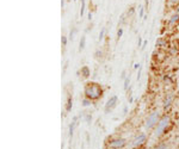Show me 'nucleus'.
Wrapping results in <instances>:
<instances>
[{
	"instance_id": "nucleus-1",
	"label": "nucleus",
	"mask_w": 179,
	"mask_h": 149,
	"mask_svg": "<svg viewBox=\"0 0 179 149\" xmlns=\"http://www.w3.org/2000/svg\"><path fill=\"white\" fill-rule=\"evenodd\" d=\"M84 94L86 98L93 100H99L103 97V88L98 82H87L84 87Z\"/></svg>"
},
{
	"instance_id": "nucleus-2",
	"label": "nucleus",
	"mask_w": 179,
	"mask_h": 149,
	"mask_svg": "<svg viewBox=\"0 0 179 149\" xmlns=\"http://www.w3.org/2000/svg\"><path fill=\"white\" fill-rule=\"evenodd\" d=\"M170 124H171V117L168 115L161 116V118L159 119L157 127H155V130H154V136L160 137L167 130V128L170 127Z\"/></svg>"
},
{
	"instance_id": "nucleus-3",
	"label": "nucleus",
	"mask_w": 179,
	"mask_h": 149,
	"mask_svg": "<svg viewBox=\"0 0 179 149\" xmlns=\"http://www.w3.org/2000/svg\"><path fill=\"white\" fill-rule=\"evenodd\" d=\"M161 118V116H160V112L158 111V110H154V111H152L148 117L146 118V122H144V128L147 129V130H151L153 129L154 127H157V124L159 122V119Z\"/></svg>"
},
{
	"instance_id": "nucleus-4",
	"label": "nucleus",
	"mask_w": 179,
	"mask_h": 149,
	"mask_svg": "<svg viewBox=\"0 0 179 149\" xmlns=\"http://www.w3.org/2000/svg\"><path fill=\"white\" fill-rule=\"evenodd\" d=\"M127 146V140L123 137H117V138H112L109 142L110 149H123Z\"/></svg>"
},
{
	"instance_id": "nucleus-5",
	"label": "nucleus",
	"mask_w": 179,
	"mask_h": 149,
	"mask_svg": "<svg viewBox=\"0 0 179 149\" xmlns=\"http://www.w3.org/2000/svg\"><path fill=\"white\" fill-rule=\"evenodd\" d=\"M146 142H147V135L144 132H141V134L137 135L133 141H132V147L134 148H140L142 147Z\"/></svg>"
},
{
	"instance_id": "nucleus-6",
	"label": "nucleus",
	"mask_w": 179,
	"mask_h": 149,
	"mask_svg": "<svg viewBox=\"0 0 179 149\" xmlns=\"http://www.w3.org/2000/svg\"><path fill=\"white\" fill-rule=\"evenodd\" d=\"M117 101H118V97H117V96H112V97H110L109 100L106 101V104H105V107H104L105 113H109L110 111H112V110L116 107Z\"/></svg>"
},
{
	"instance_id": "nucleus-7",
	"label": "nucleus",
	"mask_w": 179,
	"mask_h": 149,
	"mask_svg": "<svg viewBox=\"0 0 179 149\" xmlns=\"http://www.w3.org/2000/svg\"><path fill=\"white\" fill-rule=\"evenodd\" d=\"M173 99H174L173 93H168V94L165 97V99H164V103H162L164 110H168L171 107V105H172V103H173Z\"/></svg>"
},
{
	"instance_id": "nucleus-8",
	"label": "nucleus",
	"mask_w": 179,
	"mask_h": 149,
	"mask_svg": "<svg viewBox=\"0 0 179 149\" xmlns=\"http://www.w3.org/2000/svg\"><path fill=\"white\" fill-rule=\"evenodd\" d=\"M179 23V13H174L168 19V25H177Z\"/></svg>"
},
{
	"instance_id": "nucleus-9",
	"label": "nucleus",
	"mask_w": 179,
	"mask_h": 149,
	"mask_svg": "<svg viewBox=\"0 0 179 149\" xmlns=\"http://www.w3.org/2000/svg\"><path fill=\"white\" fill-rule=\"evenodd\" d=\"M80 73H81V75H83V78H88L90 75H91V70H90V68L87 67V66H83L81 67V69H80Z\"/></svg>"
},
{
	"instance_id": "nucleus-10",
	"label": "nucleus",
	"mask_w": 179,
	"mask_h": 149,
	"mask_svg": "<svg viewBox=\"0 0 179 149\" xmlns=\"http://www.w3.org/2000/svg\"><path fill=\"white\" fill-rule=\"evenodd\" d=\"M72 107H73V99H72V96L68 94V97H67V103H66V111H67V112H71V111H72Z\"/></svg>"
},
{
	"instance_id": "nucleus-11",
	"label": "nucleus",
	"mask_w": 179,
	"mask_h": 149,
	"mask_svg": "<svg viewBox=\"0 0 179 149\" xmlns=\"http://www.w3.org/2000/svg\"><path fill=\"white\" fill-rule=\"evenodd\" d=\"M85 45H86V37L83 36L80 40V43H79V51H83L85 49Z\"/></svg>"
},
{
	"instance_id": "nucleus-12",
	"label": "nucleus",
	"mask_w": 179,
	"mask_h": 149,
	"mask_svg": "<svg viewBox=\"0 0 179 149\" xmlns=\"http://www.w3.org/2000/svg\"><path fill=\"white\" fill-rule=\"evenodd\" d=\"M77 119H78V117H74V121H73V123L69 125V137L73 136V131H74V128L77 125Z\"/></svg>"
},
{
	"instance_id": "nucleus-13",
	"label": "nucleus",
	"mask_w": 179,
	"mask_h": 149,
	"mask_svg": "<svg viewBox=\"0 0 179 149\" xmlns=\"http://www.w3.org/2000/svg\"><path fill=\"white\" fill-rule=\"evenodd\" d=\"M91 104H92V100L88 99V98H86V97H85L83 100H81V105H83L84 107H87V106H90Z\"/></svg>"
},
{
	"instance_id": "nucleus-14",
	"label": "nucleus",
	"mask_w": 179,
	"mask_h": 149,
	"mask_svg": "<svg viewBox=\"0 0 179 149\" xmlns=\"http://www.w3.org/2000/svg\"><path fill=\"white\" fill-rule=\"evenodd\" d=\"M166 45V41L164 38H159L157 41V48H161V47H165Z\"/></svg>"
},
{
	"instance_id": "nucleus-15",
	"label": "nucleus",
	"mask_w": 179,
	"mask_h": 149,
	"mask_svg": "<svg viewBox=\"0 0 179 149\" xmlns=\"http://www.w3.org/2000/svg\"><path fill=\"white\" fill-rule=\"evenodd\" d=\"M85 9H86V4H85V0H81V6H80V17H83V16H84Z\"/></svg>"
},
{
	"instance_id": "nucleus-16",
	"label": "nucleus",
	"mask_w": 179,
	"mask_h": 149,
	"mask_svg": "<svg viewBox=\"0 0 179 149\" xmlns=\"http://www.w3.org/2000/svg\"><path fill=\"white\" fill-rule=\"evenodd\" d=\"M153 149H168V146L165 143V142H161L159 144H157Z\"/></svg>"
},
{
	"instance_id": "nucleus-17",
	"label": "nucleus",
	"mask_w": 179,
	"mask_h": 149,
	"mask_svg": "<svg viewBox=\"0 0 179 149\" xmlns=\"http://www.w3.org/2000/svg\"><path fill=\"white\" fill-rule=\"evenodd\" d=\"M129 84H130V75H128L125 79H124V86H123V88L124 91H128V87H129Z\"/></svg>"
},
{
	"instance_id": "nucleus-18",
	"label": "nucleus",
	"mask_w": 179,
	"mask_h": 149,
	"mask_svg": "<svg viewBox=\"0 0 179 149\" xmlns=\"http://www.w3.org/2000/svg\"><path fill=\"white\" fill-rule=\"evenodd\" d=\"M94 57H96L97 60H100V59L103 57V51H102V50H96V53H94Z\"/></svg>"
},
{
	"instance_id": "nucleus-19",
	"label": "nucleus",
	"mask_w": 179,
	"mask_h": 149,
	"mask_svg": "<svg viewBox=\"0 0 179 149\" xmlns=\"http://www.w3.org/2000/svg\"><path fill=\"white\" fill-rule=\"evenodd\" d=\"M77 29L75 28H73L72 30H71V32H69V40H74V36H75V34H77Z\"/></svg>"
},
{
	"instance_id": "nucleus-20",
	"label": "nucleus",
	"mask_w": 179,
	"mask_h": 149,
	"mask_svg": "<svg viewBox=\"0 0 179 149\" xmlns=\"http://www.w3.org/2000/svg\"><path fill=\"white\" fill-rule=\"evenodd\" d=\"M105 28H103L102 30H100V32H99V41H103L104 40V36H105Z\"/></svg>"
},
{
	"instance_id": "nucleus-21",
	"label": "nucleus",
	"mask_w": 179,
	"mask_h": 149,
	"mask_svg": "<svg viewBox=\"0 0 179 149\" xmlns=\"http://www.w3.org/2000/svg\"><path fill=\"white\" fill-rule=\"evenodd\" d=\"M168 5H174V6H178L179 5V0H167Z\"/></svg>"
},
{
	"instance_id": "nucleus-22",
	"label": "nucleus",
	"mask_w": 179,
	"mask_h": 149,
	"mask_svg": "<svg viewBox=\"0 0 179 149\" xmlns=\"http://www.w3.org/2000/svg\"><path fill=\"white\" fill-rule=\"evenodd\" d=\"M85 121H86V123H87V124H90V123H91V121H92V116L90 115V113H88V115H86V116H85Z\"/></svg>"
},
{
	"instance_id": "nucleus-23",
	"label": "nucleus",
	"mask_w": 179,
	"mask_h": 149,
	"mask_svg": "<svg viewBox=\"0 0 179 149\" xmlns=\"http://www.w3.org/2000/svg\"><path fill=\"white\" fill-rule=\"evenodd\" d=\"M122 36H123V29H122V28H119V29L117 30V38L119 40V38H121Z\"/></svg>"
},
{
	"instance_id": "nucleus-24",
	"label": "nucleus",
	"mask_w": 179,
	"mask_h": 149,
	"mask_svg": "<svg viewBox=\"0 0 179 149\" xmlns=\"http://www.w3.org/2000/svg\"><path fill=\"white\" fill-rule=\"evenodd\" d=\"M61 43H62L63 47L67 45V37H66V36H62V37H61Z\"/></svg>"
},
{
	"instance_id": "nucleus-25",
	"label": "nucleus",
	"mask_w": 179,
	"mask_h": 149,
	"mask_svg": "<svg viewBox=\"0 0 179 149\" xmlns=\"http://www.w3.org/2000/svg\"><path fill=\"white\" fill-rule=\"evenodd\" d=\"M134 12H135V9H134V7H130V9L128 10V12H127V16H129V17H130V16L134 14Z\"/></svg>"
},
{
	"instance_id": "nucleus-26",
	"label": "nucleus",
	"mask_w": 179,
	"mask_h": 149,
	"mask_svg": "<svg viewBox=\"0 0 179 149\" xmlns=\"http://www.w3.org/2000/svg\"><path fill=\"white\" fill-rule=\"evenodd\" d=\"M143 13H144V9H143L142 6H140V17H141V18L143 17Z\"/></svg>"
},
{
	"instance_id": "nucleus-27",
	"label": "nucleus",
	"mask_w": 179,
	"mask_h": 149,
	"mask_svg": "<svg viewBox=\"0 0 179 149\" xmlns=\"http://www.w3.org/2000/svg\"><path fill=\"white\" fill-rule=\"evenodd\" d=\"M127 76H128V75H125V70H123V73H122V76H121V78H122V79H123V80H124V79H125V78H127Z\"/></svg>"
},
{
	"instance_id": "nucleus-28",
	"label": "nucleus",
	"mask_w": 179,
	"mask_h": 149,
	"mask_svg": "<svg viewBox=\"0 0 179 149\" xmlns=\"http://www.w3.org/2000/svg\"><path fill=\"white\" fill-rule=\"evenodd\" d=\"M146 45H147V41H144V42L142 43V47H141V49H142V50L146 48Z\"/></svg>"
},
{
	"instance_id": "nucleus-29",
	"label": "nucleus",
	"mask_w": 179,
	"mask_h": 149,
	"mask_svg": "<svg viewBox=\"0 0 179 149\" xmlns=\"http://www.w3.org/2000/svg\"><path fill=\"white\" fill-rule=\"evenodd\" d=\"M137 44H139V47H142V38L141 37H139V43Z\"/></svg>"
},
{
	"instance_id": "nucleus-30",
	"label": "nucleus",
	"mask_w": 179,
	"mask_h": 149,
	"mask_svg": "<svg viewBox=\"0 0 179 149\" xmlns=\"http://www.w3.org/2000/svg\"><path fill=\"white\" fill-rule=\"evenodd\" d=\"M127 112H128V106H124V109H123V113L127 115Z\"/></svg>"
},
{
	"instance_id": "nucleus-31",
	"label": "nucleus",
	"mask_w": 179,
	"mask_h": 149,
	"mask_svg": "<svg viewBox=\"0 0 179 149\" xmlns=\"http://www.w3.org/2000/svg\"><path fill=\"white\" fill-rule=\"evenodd\" d=\"M88 19H90V20H91V19H92V12H91V11H90V12H88Z\"/></svg>"
},
{
	"instance_id": "nucleus-32",
	"label": "nucleus",
	"mask_w": 179,
	"mask_h": 149,
	"mask_svg": "<svg viewBox=\"0 0 179 149\" xmlns=\"http://www.w3.org/2000/svg\"><path fill=\"white\" fill-rule=\"evenodd\" d=\"M61 7H62V9L64 7V0H61Z\"/></svg>"
},
{
	"instance_id": "nucleus-33",
	"label": "nucleus",
	"mask_w": 179,
	"mask_h": 149,
	"mask_svg": "<svg viewBox=\"0 0 179 149\" xmlns=\"http://www.w3.org/2000/svg\"><path fill=\"white\" fill-rule=\"evenodd\" d=\"M176 13H179V5L176 6Z\"/></svg>"
},
{
	"instance_id": "nucleus-34",
	"label": "nucleus",
	"mask_w": 179,
	"mask_h": 149,
	"mask_svg": "<svg viewBox=\"0 0 179 149\" xmlns=\"http://www.w3.org/2000/svg\"><path fill=\"white\" fill-rule=\"evenodd\" d=\"M148 3H149V0H144V5L146 6H148Z\"/></svg>"
},
{
	"instance_id": "nucleus-35",
	"label": "nucleus",
	"mask_w": 179,
	"mask_h": 149,
	"mask_svg": "<svg viewBox=\"0 0 179 149\" xmlns=\"http://www.w3.org/2000/svg\"><path fill=\"white\" fill-rule=\"evenodd\" d=\"M134 68H135V69H136V68H140V65H139V63H136V65L134 66Z\"/></svg>"
},
{
	"instance_id": "nucleus-36",
	"label": "nucleus",
	"mask_w": 179,
	"mask_h": 149,
	"mask_svg": "<svg viewBox=\"0 0 179 149\" xmlns=\"http://www.w3.org/2000/svg\"><path fill=\"white\" fill-rule=\"evenodd\" d=\"M178 143H179V136H178Z\"/></svg>"
},
{
	"instance_id": "nucleus-37",
	"label": "nucleus",
	"mask_w": 179,
	"mask_h": 149,
	"mask_svg": "<svg viewBox=\"0 0 179 149\" xmlns=\"http://www.w3.org/2000/svg\"><path fill=\"white\" fill-rule=\"evenodd\" d=\"M74 1H77V0H74Z\"/></svg>"
}]
</instances>
